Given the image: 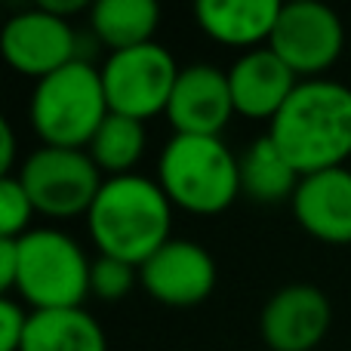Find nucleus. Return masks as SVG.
<instances>
[{
	"mask_svg": "<svg viewBox=\"0 0 351 351\" xmlns=\"http://www.w3.org/2000/svg\"><path fill=\"white\" fill-rule=\"evenodd\" d=\"M268 47L284 59L299 80H315L336 65L346 47V25L317 0H293L280 6L274 34Z\"/></svg>",
	"mask_w": 351,
	"mask_h": 351,
	"instance_id": "8",
	"label": "nucleus"
},
{
	"mask_svg": "<svg viewBox=\"0 0 351 351\" xmlns=\"http://www.w3.org/2000/svg\"><path fill=\"white\" fill-rule=\"evenodd\" d=\"M333 305L315 284H287L259 315V336L271 351H315L327 339Z\"/></svg>",
	"mask_w": 351,
	"mask_h": 351,
	"instance_id": "11",
	"label": "nucleus"
},
{
	"mask_svg": "<svg viewBox=\"0 0 351 351\" xmlns=\"http://www.w3.org/2000/svg\"><path fill=\"white\" fill-rule=\"evenodd\" d=\"M158 185L179 210L219 216L241 197V160L222 136L173 133L160 148Z\"/></svg>",
	"mask_w": 351,
	"mask_h": 351,
	"instance_id": "3",
	"label": "nucleus"
},
{
	"mask_svg": "<svg viewBox=\"0 0 351 351\" xmlns=\"http://www.w3.org/2000/svg\"><path fill=\"white\" fill-rule=\"evenodd\" d=\"M31 311L12 296L0 299V351H22Z\"/></svg>",
	"mask_w": 351,
	"mask_h": 351,
	"instance_id": "22",
	"label": "nucleus"
},
{
	"mask_svg": "<svg viewBox=\"0 0 351 351\" xmlns=\"http://www.w3.org/2000/svg\"><path fill=\"white\" fill-rule=\"evenodd\" d=\"M90 31L111 53L154 43L160 6L154 0H96L90 6Z\"/></svg>",
	"mask_w": 351,
	"mask_h": 351,
	"instance_id": "16",
	"label": "nucleus"
},
{
	"mask_svg": "<svg viewBox=\"0 0 351 351\" xmlns=\"http://www.w3.org/2000/svg\"><path fill=\"white\" fill-rule=\"evenodd\" d=\"M86 231L99 256L142 268L173 241V204L158 179L139 173L111 176L86 213Z\"/></svg>",
	"mask_w": 351,
	"mask_h": 351,
	"instance_id": "2",
	"label": "nucleus"
},
{
	"mask_svg": "<svg viewBox=\"0 0 351 351\" xmlns=\"http://www.w3.org/2000/svg\"><path fill=\"white\" fill-rule=\"evenodd\" d=\"M37 216L19 176L0 179V237H22L31 231V219Z\"/></svg>",
	"mask_w": 351,
	"mask_h": 351,
	"instance_id": "21",
	"label": "nucleus"
},
{
	"mask_svg": "<svg viewBox=\"0 0 351 351\" xmlns=\"http://www.w3.org/2000/svg\"><path fill=\"white\" fill-rule=\"evenodd\" d=\"M0 53L12 71L43 80L77 62V31L68 19L53 16L40 3L6 19L0 31Z\"/></svg>",
	"mask_w": 351,
	"mask_h": 351,
	"instance_id": "9",
	"label": "nucleus"
},
{
	"mask_svg": "<svg viewBox=\"0 0 351 351\" xmlns=\"http://www.w3.org/2000/svg\"><path fill=\"white\" fill-rule=\"evenodd\" d=\"M228 84L237 114L250 121H274L299 86V77L271 47H259L237 56L228 68Z\"/></svg>",
	"mask_w": 351,
	"mask_h": 351,
	"instance_id": "13",
	"label": "nucleus"
},
{
	"mask_svg": "<svg viewBox=\"0 0 351 351\" xmlns=\"http://www.w3.org/2000/svg\"><path fill=\"white\" fill-rule=\"evenodd\" d=\"M219 268L210 250L188 237L167 241L139 268V287L167 308H194L216 290Z\"/></svg>",
	"mask_w": 351,
	"mask_h": 351,
	"instance_id": "10",
	"label": "nucleus"
},
{
	"mask_svg": "<svg viewBox=\"0 0 351 351\" xmlns=\"http://www.w3.org/2000/svg\"><path fill=\"white\" fill-rule=\"evenodd\" d=\"M293 216L315 241L346 247L351 243V170L311 173L299 179V188L290 200Z\"/></svg>",
	"mask_w": 351,
	"mask_h": 351,
	"instance_id": "14",
	"label": "nucleus"
},
{
	"mask_svg": "<svg viewBox=\"0 0 351 351\" xmlns=\"http://www.w3.org/2000/svg\"><path fill=\"white\" fill-rule=\"evenodd\" d=\"M111 114L105 99L102 71L93 62L77 59L56 74L37 80L31 93L28 117L43 145L86 152L93 136Z\"/></svg>",
	"mask_w": 351,
	"mask_h": 351,
	"instance_id": "4",
	"label": "nucleus"
},
{
	"mask_svg": "<svg viewBox=\"0 0 351 351\" xmlns=\"http://www.w3.org/2000/svg\"><path fill=\"white\" fill-rule=\"evenodd\" d=\"M12 167H16V133H12L10 121H0V173H3V179L16 176Z\"/></svg>",
	"mask_w": 351,
	"mask_h": 351,
	"instance_id": "24",
	"label": "nucleus"
},
{
	"mask_svg": "<svg viewBox=\"0 0 351 351\" xmlns=\"http://www.w3.org/2000/svg\"><path fill=\"white\" fill-rule=\"evenodd\" d=\"M90 268L84 247L59 228H31L19 237V299L31 311L84 308L90 296Z\"/></svg>",
	"mask_w": 351,
	"mask_h": 351,
	"instance_id": "5",
	"label": "nucleus"
},
{
	"mask_svg": "<svg viewBox=\"0 0 351 351\" xmlns=\"http://www.w3.org/2000/svg\"><path fill=\"white\" fill-rule=\"evenodd\" d=\"M280 6V0H200L194 3V19L206 37L247 53L268 47Z\"/></svg>",
	"mask_w": 351,
	"mask_h": 351,
	"instance_id": "15",
	"label": "nucleus"
},
{
	"mask_svg": "<svg viewBox=\"0 0 351 351\" xmlns=\"http://www.w3.org/2000/svg\"><path fill=\"white\" fill-rule=\"evenodd\" d=\"M139 284V268L130 262L111 259V256H96L90 268V296L102 302H121L133 293Z\"/></svg>",
	"mask_w": 351,
	"mask_h": 351,
	"instance_id": "20",
	"label": "nucleus"
},
{
	"mask_svg": "<svg viewBox=\"0 0 351 351\" xmlns=\"http://www.w3.org/2000/svg\"><path fill=\"white\" fill-rule=\"evenodd\" d=\"M148 145V130L136 117H123L111 111L105 117V123L99 127V133L90 142V158L96 160V167L102 170L105 179L111 176H127L133 173V167L142 160Z\"/></svg>",
	"mask_w": 351,
	"mask_h": 351,
	"instance_id": "19",
	"label": "nucleus"
},
{
	"mask_svg": "<svg viewBox=\"0 0 351 351\" xmlns=\"http://www.w3.org/2000/svg\"><path fill=\"white\" fill-rule=\"evenodd\" d=\"M228 71L216 65H185L173 86L167 121L182 136H222L228 121L234 117Z\"/></svg>",
	"mask_w": 351,
	"mask_h": 351,
	"instance_id": "12",
	"label": "nucleus"
},
{
	"mask_svg": "<svg viewBox=\"0 0 351 351\" xmlns=\"http://www.w3.org/2000/svg\"><path fill=\"white\" fill-rule=\"evenodd\" d=\"M99 71H102L108 108L114 114L148 123L152 117L167 114V105H170L173 86L182 68L176 65L170 49L154 40L145 47L108 53Z\"/></svg>",
	"mask_w": 351,
	"mask_h": 351,
	"instance_id": "7",
	"label": "nucleus"
},
{
	"mask_svg": "<svg viewBox=\"0 0 351 351\" xmlns=\"http://www.w3.org/2000/svg\"><path fill=\"white\" fill-rule=\"evenodd\" d=\"M237 160H241V194L243 197H250L253 204H262V206L293 200L302 176L280 154V148L274 145L268 133L250 142V148L243 154H237Z\"/></svg>",
	"mask_w": 351,
	"mask_h": 351,
	"instance_id": "18",
	"label": "nucleus"
},
{
	"mask_svg": "<svg viewBox=\"0 0 351 351\" xmlns=\"http://www.w3.org/2000/svg\"><path fill=\"white\" fill-rule=\"evenodd\" d=\"M19 278V237H0V290L10 296Z\"/></svg>",
	"mask_w": 351,
	"mask_h": 351,
	"instance_id": "23",
	"label": "nucleus"
},
{
	"mask_svg": "<svg viewBox=\"0 0 351 351\" xmlns=\"http://www.w3.org/2000/svg\"><path fill=\"white\" fill-rule=\"evenodd\" d=\"M22 351H108V339L86 308L31 311Z\"/></svg>",
	"mask_w": 351,
	"mask_h": 351,
	"instance_id": "17",
	"label": "nucleus"
},
{
	"mask_svg": "<svg viewBox=\"0 0 351 351\" xmlns=\"http://www.w3.org/2000/svg\"><path fill=\"white\" fill-rule=\"evenodd\" d=\"M16 176L28 191L34 210L49 219L86 216L105 185L96 160L80 148L40 145L22 160V170Z\"/></svg>",
	"mask_w": 351,
	"mask_h": 351,
	"instance_id": "6",
	"label": "nucleus"
},
{
	"mask_svg": "<svg viewBox=\"0 0 351 351\" xmlns=\"http://www.w3.org/2000/svg\"><path fill=\"white\" fill-rule=\"evenodd\" d=\"M268 136L299 176L346 167L351 158V86L327 77L299 80Z\"/></svg>",
	"mask_w": 351,
	"mask_h": 351,
	"instance_id": "1",
	"label": "nucleus"
}]
</instances>
